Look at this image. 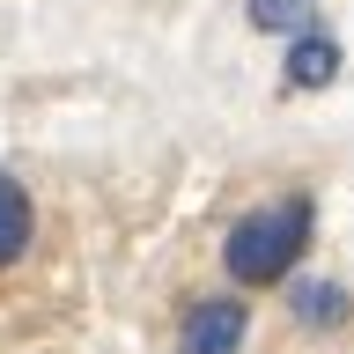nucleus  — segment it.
<instances>
[{
	"instance_id": "obj_5",
	"label": "nucleus",
	"mask_w": 354,
	"mask_h": 354,
	"mask_svg": "<svg viewBox=\"0 0 354 354\" xmlns=\"http://www.w3.org/2000/svg\"><path fill=\"white\" fill-rule=\"evenodd\" d=\"M30 229H37V207H30V192H22L15 170H0V273L30 251Z\"/></svg>"
},
{
	"instance_id": "obj_1",
	"label": "nucleus",
	"mask_w": 354,
	"mask_h": 354,
	"mask_svg": "<svg viewBox=\"0 0 354 354\" xmlns=\"http://www.w3.org/2000/svg\"><path fill=\"white\" fill-rule=\"evenodd\" d=\"M310 229H317V214H310V199H273V207H259V214H243L229 236H221V273L236 288H273L295 273V259L310 251Z\"/></svg>"
},
{
	"instance_id": "obj_4",
	"label": "nucleus",
	"mask_w": 354,
	"mask_h": 354,
	"mask_svg": "<svg viewBox=\"0 0 354 354\" xmlns=\"http://www.w3.org/2000/svg\"><path fill=\"white\" fill-rule=\"evenodd\" d=\"M288 310H295V325H310V332H339L354 317V303H347L339 281H295L288 288Z\"/></svg>"
},
{
	"instance_id": "obj_6",
	"label": "nucleus",
	"mask_w": 354,
	"mask_h": 354,
	"mask_svg": "<svg viewBox=\"0 0 354 354\" xmlns=\"http://www.w3.org/2000/svg\"><path fill=\"white\" fill-rule=\"evenodd\" d=\"M310 8H317V0H243V15H251V30H266V37H288V30H310Z\"/></svg>"
},
{
	"instance_id": "obj_2",
	"label": "nucleus",
	"mask_w": 354,
	"mask_h": 354,
	"mask_svg": "<svg viewBox=\"0 0 354 354\" xmlns=\"http://www.w3.org/2000/svg\"><path fill=\"white\" fill-rule=\"evenodd\" d=\"M243 339H251V310L236 295H207V303L185 310L177 354H243Z\"/></svg>"
},
{
	"instance_id": "obj_3",
	"label": "nucleus",
	"mask_w": 354,
	"mask_h": 354,
	"mask_svg": "<svg viewBox=\"0 0 354 354\" xmlns=\"http://www.w3.org/2000/svg\"><path fill=\"white\" fill-rule=\"evenodd\" d=\"M281 82H288V88H325V82H339V44H332L325 30H295Z\"/></svg>"
}]
</instances>
